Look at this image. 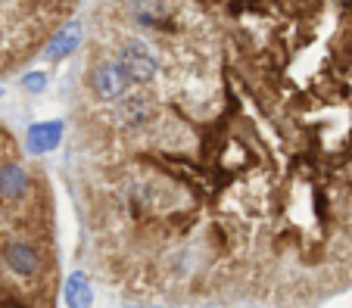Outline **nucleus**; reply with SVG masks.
Instances as JSON below:
<instances>
[{
    "mask_svg": "<svg viewBox=\"0 0 352 308\" xmlns=\"http://www.w3.org/2000/svg\"><path fill=\"white\" fill-rule=\"evenodd\" d=\"M60 137H63V125L60 121H41V125L28 128V150L32 153H50V150L60 147Z\"/></svg>",
    "mask_w": 352,
    "mask_h": 308,
    "instance_id": "4",
    "label": "nucleus"
},
{
    "mask_svg": "<svg viewBox=\"0 0 352 308\" xmlns=\"http://www.w3.org/2000/svg\"><path fill=\"white\" fill-rule=\"evenodd\" d=\"M166 168L168 174H172V178H178V181H184L187 187H212V181H209L206 178V171H203V168H197L193 165V162H184V159H175V162H166Z\"/></svg>",
    "mask_w": 352,
    "mask_h": 308,
    "instance_id": "7",
    "label": "nucleus"
},
{
    "mask_svg": "<svg viewBox=\"0 0 352 308\" xmlns=\"http://www.w3.org/2000/svg\"><path fill=\"white\" fill-rule=\"evenodd\" d=\"M150 119V100L146 97H128L119 109V121L125 128H138Z\"/></svg>",
    "mask_w": 352,
    "mask_h": 308,
    "instance_id": "8",
    "label": "nucleus"
},
{
    "mask_svg": "<svg viewBox=\"0 0 352 308\" xmlns=\"http://www.w3.org/2000/svg\"><path fill=\"white\" fill-rule=\"evenodd\" d=\"M66 302H69V308H91V287H87L85 274H72V277H69Z\"/></svg>",
    "mask_w": 352,
    "mask_h": 308,
    "instance_id": "9",
    "label": "nucleus"
},
{
    "mask_svg": "<svg viewBox=\"0 0 352 308\" xmlns=\"http://www.w3.org/2000/svg\"><path fill=\"white\" fill-rule=\"evenodd\" d=\"M78 38H81V25L78 22H69L56 38H50V44H47V56H50V60H66V56L78 47Z\"/></svg>",
    "mask_w": 352,
    "mask_h": 308,
    "instance_id": "6",
    "label": "nucleus"
},
{
    "mask_svg": "<svg viewBox=\"0 0 352 308\" xmlns=\"http://www.w3.org/2000/svg\"><path fill=\"white\" fill-rule=\"evenodd\" d=\"M3 261H7V268L13 271V274H19V277H32L34 271H38V252H34L28 243H22V240H13V243H7L3 246Z\"/></svg>",
    "mask_w": 352,
    "mask_h": 308,
    "instance_id": "3",
    "label": "nucleus"
},
{
    "mask_svg": "<svg viewBox=\"0 0 352 308\" xmlns=\"http://www.w3.org/2000/svg\"><path fill=\"white\" fill-rule=\"evenodd\" d=\"M22 84H25L32 94H41V91L47 87V75L44 72H28L25 78H22Z\"/></svg>",
    "mask_w": 352,
    "mask_h": 308,
    "instance_id": "10",
    "label": "nucleus"
},
{
    "mask_svg": "<svg viewBox=\"0 0 352 308\" xmlns=\"http://www.w3.org/2000/svg\"><path fill=\"white\" fill-rule=\"evenodd\" d=\"M0 308H25V305H22V302H16V299H7V302H3V305H0Z\"/></svg>",
    "mask_w": 352,
    "mask_h": 308,
    "instance_id": "11",
    "label": "nucleus"
},
{
    "mask_svg": "<svg viewBox=\"0 0 352 308\" xmlns=\"http://www.w3.org/2000/svg\"><path fill=\"white\" fill-rule=\"evenodd\" d=\"M87 87H91V94L97 100H119L131 87V81L125 78L119 62H100V66H94L87 72Z\"/></svg>",
    "mask_w": 352,
    "mask_h": 308,
    "instance_id": "2",
    "label": "nucleus"
},
{
    "mask_svg": "<svg viewBox=\"0 0 352 308\" xmlns=\"http://www.w3.org/2000/svg\"><path fill=\"white\" fill-rule=\"evenodd\" d=\"M0 97H3V91H0Z\"/></svg>",
    "mask_w": 352,
    "mask_h": 308,
    "instance_id": "12",
    "label": "nucleus"
},
{
    "mask_svg": "<svg viewBox=\"0 0 352 308\" xmlns=\"http://www.w3.org/2000/svg\"><path fill=\"white\" fill-rule=\"evenodd\" d=\"M125 72V78L131 81V87H140V84H150L160 72V60L144 40H128L125 47L119 50V60H116Z\"/></svg>",
    "mask_w": 352,
    "mask_h": 308,
    "instance_id": "1",
    "label": "nucleus"
},
{
    "mask_svg": "<svg viewBox=\"0 0 352 308\" xmlns=\"http://www.w3.org/2000/svg\"><path fill=\"white\" fill-rule=\"evenodd\" d=\"M28 190V174L19 162H7L0 165V196L3 200H19Z\"/></svg>",
    "mask_w": 352,
    "mask_h": 308,
    "instance_id": "5",
    "label": "nucleus"
}]
</instances>
